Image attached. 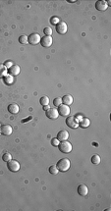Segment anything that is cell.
I'll use <instances>...</instances> for the list:
<instances>
[{"instance_id": "cell-18", "label": "cell", "mask_w": 111, "mask_h": 211, "mask_svg": "<svg viewBox=\"0 0 111 211\" xmlns=\"http://www.w3.org/2000/svg\"><path fill=\"white\" fill-rule=\"evenodd\" d=\"M3 81L7 85H12L14 83V77L10 75V74H7V75L3 78Z\"/></svg>"}, {"instance_id": "cell-16", "label": "cell", "mask_w": 111, "mask_h": 211, "mask_svg": "<svg viewBox=\"0 0 111 211\" xmlns=\"http://www.w3.org/2000/svg\"><path fill=\"white\" fill-rule=\"evenodd\" d=\"M19 110H20V108H19V106L17 104H15V103H12V104H10L8 106L9 113H11V114H13V115L18 114L19 113Z\"/></svg>"}, {"instance_id": "cell-10", "label": "cell", "mask_w": 111, "mask_h": 211, "mask_svg": "<svg viewBox=\"0 0 111 211\" xmlns=\"http://www.w3.org/2000/svg\"><path fill=\"white\" fill-rule=\"evenodd\" d=\"M13 133V129L10 125H2L0 127V134L4 136H10Z\"/></svg>"}, {"instance_id": "cell-22", "label": "cell", "mask_w": 111, "mask_h": 211, "mask_svg": "<svg viewBox=\"0 0 111 211\" xmlns=\"http://www.w3.org/2000/svg\"><path fill=\"white\" fill-rule=\"evenodd\" d=\"M39 102L42 106H44V105H48L49 104V98H48V96H42V97H40Z\"/></svg>"}, {"instance_id": "cell-14", "label": "cell", "mask_w": 111, "mask_h": 211, "mask_svg": "<svg viewBox=\"0 0 111 211\" xmlns=\"http://www.w3.org/2000/svg\"><path fill=\"white\" fill-rule=\"evenodd\" d=\"M20 72H21V69L18 65H13L11 68L8 69V74H10V75H12L13 77L18 76L19 74H20Z\"/></svg>"}, {"instance_id": "cell-15", "label": "cell", "mask_w": 111, "mask_h": 211, "mask_svg": "<svg viewBox=\"0 0 111 211\" xmlns=\"http://www.w3.org/2000/svg\"><path fill=\"white\" fill-rule=\"evenodd\" d=\"M61 98H62V104L70 106V105H72V103H73V96H72V95L67 94V95H64V96Z\"/></svg>"}, {"instance_id": "cell-19", "label": "cell", "mask_w": 111, "mask_h": 211, "mask_svg": "<svg viewBox=\"0 0 111 211\" xmlns=\"http://www.w3.org/2000/svg\"><path fill=\"white\" fill-rule=\"evenodd\" d=\"M8 74V69L4 66V64H0V79H3Z\"/></svg>"}, {"instance_id": "cell-17", "label": "cell", "mask_w": 111, "mask_h": 211, "mask_svg": "<svg viewBox=\"0 0 111 211\" xmlns=\"http://www.w3.org/2000/svg\"><path fill=\"white\" fill-rule=\"evenodd\" d=\"M90 125H91V121H90V119H88V118H82L79 121V126L83 129L88 128Z\"/></svg>"}, {"instance_id": "cell-8", "label": "cell", "mask_w": 111, "mask_h": 211, "mask_svg": "<svg viewBox=\"0 0 111 211\" xmlns=\"http://www.w3.org/2000/svg\"><path fill=\"white\" fill-rule=\"evenodd\" d=\"M56 27V32L59 33V35H65L68 31V28H67V24L65 22H62L60 21V23L58 25L55 26Z\"/></svg>"}, {"instance_id": "cell-27", "label": "cell", "mask_w": 111, "mask_h": 211, "mask_svg": "<svg viewBox=\"0 0 111 211\" xmlns=\"http://www.w3.org/2000/svg\"><path fill=\"white\" fill-rule=\"evenodd\" d=\"M43 33H44L45 35H52V28L47 27V28H44V30H43Z\"/></svg>"}, {"instance_id": "cell-28", "label": "cell", "mask_w": 111, "mask_h": 211, "mask_svg": "<svg viewBox=\"0 0 111 211\" xmlns=\"http://www.w3.org/2000/svg\"><path fill=\"white\" fill-rule=\"evenodd\" d=\"M59 143H60V141L57 140L56 138H52V140H51V145L53 146H55V147H58Z\"/></svg>"}, {"instance_id": "cell-9", "label": "cell", "mask_w": 111, "mask_h": 211, "mask_svg": "<svg viewBox=\"0 0 111 211\" xmlns=\"http://www.w3.org/2000/svg\"><path fill=\"white\" fill-rule=\"evenodd\" d=\"M95 8H96V10L99 11V12L105 11L106 9L108 8L107 1H104V0H98V1H96L95 2Z\"/></svg>"}, {"instance_id": "cell-3", "label": "cell", "mask_w": 111, "mask_h": 211, "mask_svg": "<svg viewBox=\"0 0 111 211\" xmlns=\"http://www.w3.org/2000/svg\"><path fill=\"white\" fill-rule=\"evenodd\" d=\"M66 124L69 128L77 129L79 127V120H77V118L75 116H67Z\"/></svg>"}, {"instance_id": "cell-2", "label": "cell", "mask_w": 111, "mask_h": 211, "mask_svg": "<svg viewBox=\"0 0 111 211\" xmlns=\"http://www.w3.org/2000/svg\"><path fill=\"white\" fill-rule=\"evenodd\" d=\"M58 148L62 153H70L72 151L73 146H72V143L69 142L68 140H64V141H60Z\"/></svg>"}, {"instance_id": "cell-12", "label": "cell", "mask_w": 111, "mask_h": 211, "mask_svg": "<svg viewBox=\"0 0 111 211\" xmlns=\"http://www.w3.org/2000/svg\"><path fill=\"white\" fill-rule=\"evenodd\" d=\"M56 138L59 141H64V140H67L69 138V133L67 131L65 130H62L58 132V134H57L56 136Z\"/></svg>"}, {"instance_id": "cell-20", "label": "cell", "mask_w": 111, "mask_h": 211, "mask_svg": "<svg viewBox=\"0 0 111 211\" xmlns=\"http://www.w3.org/2000/svg\"><path fill=\"white\" fill-rule=\"evenodd\" d=\"M101 161V158L98 154H95L93 155V157H91V163L95 165H98Z\"/></svg>"}, {"instance_id": "cell-7", "label": "cell", "mask_w": 111, "mask_h": 211, "mask_svg": "<svg viewBox=\"0 0 111 211\" xmlns=\"http://www.w3.org/2000/svg\"><path fill=\"white\" fill-rule=\"evenodd\" d=\"M53 39L51 35H44L43 37L40 38V44L43 47H49L52 45Z\"/></svg>"}, {"instance_id": "cell-4", "label": "cell", "mask_w": 111, "mask_h": 211, "mask_svg": "<svg viewBox=\"0 0 111 211\" xmlns=\"http://www.w3.org/2000/svg\"><path fill=\"white\" fill-rule=\"evenodd\" d=\"M7 168L11 172H18L20 170V163L17 161V160L11 159L10 161L7 162Z\"/></svg>"}, {"instance_id": "cell-6", "label": "cell", "mask_w": 111, "mask_h": 211, "mask_svg": "<svg viewBox=\"0 0 111 211\" xmlns=\"http://www.w3.org/2000/svg\"><path fill=\"white\" fill-rule=\"evenodd\" d=\"M57 111H58L59 115H61V116L63 117H67L69 116L70 114V107L68 105H65V104H61L60 106H58V109H57Z\"/></svg>"}, {"instance_id": "cell-11", "label": "cell", "mask_w": 111, "mask_h": 211, "mask_svg": "<svg viewBox=\"0 0 111 211\" xmlns=\"http://www.w3.org/2000/svg\"><path fill=\"white\" fill-rule=\"evenodd\" d=\"M45 112H46L47 118H49L51 120L57 119V118H58V116H59V113H58V111H57L56 108H49L47 111H45Z\"/></svg>"}, {"instance_id": "cell-29", "label": "cell", "mask_w": 111, "mask_h": 211, "mask_svg": "<svg viewBox=\"0 0 111 211\" xmlns=\"http://www.w3.org/2000/svg\"><path fill=\"white\" fill-rule=\"evenodd\" d=\"M4 66H5L7 69H9V68H11V67L13 66V63H12L11 61H6L5 63H4Z\"/></svg>"}, {"instance_id": "cell-30", "label": "cell", "mask_w": 111, "mask_h": 211, "mask_svg": "<svg viewBox=\"0 0 111 211\" xmlns=\"http://www.w3.org/2000/svg\"><path fill=\"white\" fill-rule=\"evenodd\" d=\"M50 108V106H49V104L48 105H44V106H43V110H44V111H47L48 109Z\"/></svg>"}, {"instance_id": "cell-26", "label": "cell", "mask_w": 111, "mask_h": 211, "mask_svg": "<svg viewBox=\"0 0 111 211\" xmlns=\"http://www.w3.org/2000/svg\"><path fill=\"white\" fill-rule=\"evenodd\" d=\"M50 23H51L52 25L56 26V25H58V24L60 23V20H59L58 17H52V18L50 19Z\"/></svg>"}, {"instance_id": "cell-5", "label": "cell", "mask_w": 111, "mask_h": 211, "mask_svg": "<svg viewBox=\"0 0 111 211\" xmlns=\"http://www.w3.org/2000/svg\"><path fill=\"white\" fill-rule=\"evenodd\" d=\"M40 38L42 37H40V35L38 33H32V35L28 37V42L30 44L37 45L40 42Z\"/></svg>"}, {"instance_id": "cell-23", "label": "cell", "mask_w": 111, "mask_h": 211, "mask_svg": "<svg viewBox=\"0 0 111 211\" xmlns=\"http://www.w3.org/2000/svg\"><path fill=\"white\" fill-rule=\"evenodd\" d=\"M19 42H20L21 44H27V43H29L28 42V37L25 35H21L20 37H19Z\"/></svg>"}, {"instance_id": "cell-31", "label": "cell", "mask_w": 111, "mask_h": 211, "mask_svg": "<svg viewBox=\"0 0 111 211\" xmlns=\"http://www.w3.org/2000/svg\"><path fill=\"white\" fill-rule=\"evenodd\" d=\"M0 127H1V125H0Z\"/></svg>"}, {"instance_id": "cell-21", "label": "cell", "mask_w": 111, "mask_h": 211, "mask_svg": "<svg viewBox=\"0 0 111 211\" xmlns=\"http://www.w3.org/2000/svg\"><path fill=\"white\" fill-rule=\"evenodd\" d=\"M48 171H49V173L52 174V175H57L59 172V170H58V168H57L56 165H51V166L49 167V169H48Z\"/></svg>"}, {"instance_id": "cell-13", "label": "cell", "mask_w": 111, "mask_h": 211, "mask_svg": "<svg viewBox=\"0 0 111 211\" xmlns=\"http://www.w3.org/2000/svg\"><path fill=\"white\" fill-rule=\"evenodd\" d=\"M78 193H79L80 195H82V196L88 195V193H89L88 187H86V185H84V184L80 185V186L78 187Z\"/></svg>"}, {"instance_id": "cell-25", "label": "cell", "mask_w": 111, "mask_h": 211, "mask_svg": "<svg viewBox=\"0 0 111 211\" xmlns=\"http://www.w3.org/2000/svg\"><path fill=\"white\" fill-rule=\"evenodd\" d=\"M53 104H54V106H56V107L60 106V105L62 104V98L61 97L54 98V100H53Z\"/></svg>"}, {"instance_id": "cell-1", "label": "cell", "mask_w": 111, "mask_h": 211, "mask_svg": "<svg viewBox=\"0 0 111 211\" xmlns=\"http://www.w3.org/2000/svg\"><path fill=\"white\" fill-rule=\"evenodd\" d=\"M57 168L60 172H66L70 169V166H71V162L68 158H62L60 159L56 164Z\"/></svg>"}, {"instance_id": "cell-24", "label": "cell", "mask_w": 111, "mask_h": 211, "mask_svg": "<svg viewBox=\"0 0 111 211\" xmlns=\"http://www.w3.org/2000/svg\"><path fill=\"white\" fill-rule=\"evenodd\" d=\"M11 159H12V155L10 154V153H8V152L4 153L3 156H2V160H3L4 162H6V163L8 161H10Z\"/></svg>"}]
</instances>
